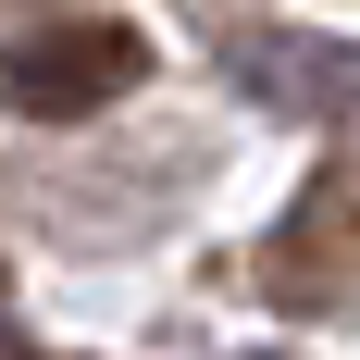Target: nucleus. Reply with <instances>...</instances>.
I'll use <instances>...</instances> for the list:
<instances>
[{"label":"nucleus","mask_w":360,"mask_h":360,"mask_svg":"<svg viewBox=\"0 0 360 360\" xmlns=\"http://www.w3.org/2000/svg\"><path fill=\"white\" fill-rule=\"evenodd\" d=\"M149 75V37L137 25H37L25 50H13V112L25 124H75V112H112L124 87Z\"/></svg>","instance_id":"1"},{"label":"nucleus","mask_w":360,"mask_h":360,"mask_svg":"<svg viewBox=\"0 0 360 360\" xmlns=\"http://www.w3.org/2000/svg\"><path fill=\"white\" fill-rule=\"evenodd\" d=\"M261 286H274V311H348V298H360V162L311 174V199L274 224Z\"/></svg>","instance_id":"2"},{"label":"nucleus","mask_w":360,"mask_h":360,"mask_svg":"<svg viewBox=\"0 0 360 360\" xmlns=\"http://www.w3.org/2000/svg\"><path fill=\"white\" fill-rule=\"evenodd\" d=\"M249 63H261V100L323 112V124H360V50H286V37H249Z\"/></svg>","instance_id":"3"},{"label":"nucleus","mask_w":360,"mask_h":360,"mask_svg":"<svg viewBox=\"0 0 360 360\" xmlns=\"http://www.w3.org/2000/svg\"><path fill=\"white\" fill-rule=\"evenodd\" d=\"M25 360H50V348H25Z\"/></svg>","instance_id":"4"}]
</instances>
